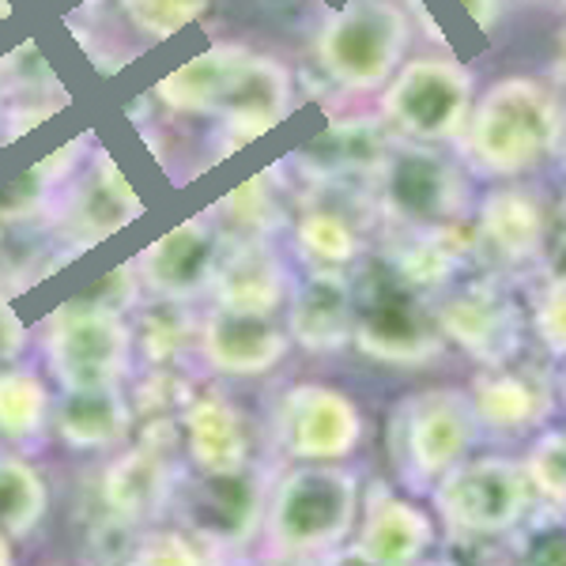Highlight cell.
I'll list each match as a JSON object with an SVG mask.
<instances>
[{"label":"cell","mask_w":566,"mask_h":566,"mask_svg":"<svg viewBox=\"0 0 566 566\" xmlns=\"http://www.w3.org/2000/svg\"><path fill=\"white\" fill-rule=\"evenodd\" d=\"M276 431L283 450L306 464H336L352 458L363 438V416L348 392L333 386H306L287 389L276 412Z\"/></svg>","instance_id":"8"},{"label":"cell","mask_w":566,"mask_h":566,"mask_svg":"<svg viewBox=\"0 0 566 566\" xmlns=\"http://www.w3.org/2000/svg\"><path fill=\"white\" fill-rule=\"evenodd\" d=\"M53 416V400L45 381L34 370L12 367L0 374V434L8 442H34L42 438Z\"/></svg>","instance_id":"22"},{"label":"cell","mask_w":566,"mask_h":566,"mask_svg":"<svg viewBox=\"0 0 566 566\" xmlns=\"http://www.w3.org/2000/svg\"><path fill=\"white\" fill-rule=\"evenodd\" d=\"M525 566H566V528H547L528 544Z\"/></svg>","instance_id":"32"},{"label":"cell","mask_w":566,"mask_h":566,"mask_svg":"<svg viewBox=\"0 0 566 566\" xmlns=\"http://www.w3.org/2000/svg\"><path fill=\"white\" fill-rule=\"evenodd\" d=\"M253 53L245 45H212L159 80L155 95L175 114H223Z\"/></svg>","instance_id":"12"},{"label":"cell","mask_w":566,"mask_h":566,"mask_svg":"<svg viewBox=\"0 0 566 566\" xmlns=\"http://www.w3.org/2000/svg\"><path fill=\"white\" fill-rule=\"evenodd\" d=\"M45 363L65 392L122 389L133 367V328L122 310L98 303L65 306L45 333Z\"/></svg>","instance_id":"4"},{"label":"cell","mask_w":566,"mask_h":566,"mask_svg":"<svg viewBox=\"0 0 566 566\" xmlns=\"http://www.w3.org/2000/svg\"><path fill=\"white\" fill-rule=\"evenodd\" d=\"M23 348V325L15 322L12 306L0 298V359H12Z\"/></svg>","instance_id":"33"},{"label":"cell","mask_w":566,"mask_h":566,"mask_svg":"<svg viewBox=\"0 0 566 566\" xmlns=\"http://www.w3.org/2000/svg\"><path fill=\"white\" fill-rule=\"evenodd\" d=\"M136 212H140V205H136L133 189L125 186L122 175L106 163V170L91 181L84 200H80L76 219L84 223V231L91 234V239H106V234L122 231Z\"/></svg>","instance_id":"26"},{"label":"cell","mask_w":566,"mask_h":566,"mask_svg":"<svg viewBox=\"0 0 566 566\" xmlns=\"http://www.w3.org/2000/svg\"><path fill=\"white\" fill-rule=\"evenodd\" d=\"M291 336L264 314H242V310L219 306L205 322L200 333V352L219 374L231 378H253L269 374L287 355Z\"/></svg>","instance_id":"10"},{"label":"cell","mask_w":566,"mask_h":566,"mask_svg":"<svg viewBox=\"0 0 566 566\" xmlns=\"http://www.w3.org/2000/svg\"><path fill=\"white\" fill-rule=\"evenodd\" d=\"M469 400L476 408V419H488L495 427H522L536 416V405H541L536 386L517 374H483Z\"/></svg>","instance_id":"25"},{"label":"cell","mask_w":566,"mask_h":566,"mask_svg":"<svg viewBox=\"0 0 566 566\" xmlns=\"http://www.w3.org/2000/svg\"><path fill=\"white\" fill-rule=\"evenodd\" d=\"M129 400L122 397V389L65 392V400L53 408V427H57L61 442L80 453L117 446L129 434Z\"/></svg>","instance_id":"17"},{"label":"cell","mask_w":566,"mask_h":566,"mask_svg":"<svg viewBox=\"0 0 566 566\" xmlns=\"http://www.w3.org/2000/svg\"><path fill=\"white\" fill-rule=\"evenodd\" d=\"M216 269V234L205 219H186L140 253V280L163 298H189Z\"/></svg>","instance_id":"11"},{"label":"cell","mask_w":566,"mask_h":566,"mask_svg":"<svg viewBox=\"0 0 566 566\" xmlns=\"http://www.w3.org/2000/svg\"><path fill=\"white\" fill-rule=\"evenodd\" d=\"M461 4H464V12H469L480 27H491V23L499 20L502 0H461Z\"/></svg>","instance_id":"34"},{"label":"cell","mask_w":566,"mask_h":566,"mask_svg":"<svg viewBox=\"0 0 566 566\" xmlns=\"http://www.w3.org/2000/svg\"><path fill=\"white\" fill-rule=\"evenodd\" d=\"M352 336L370 359L397 367H416L442 352V336L405 283H374L370 295L355 303Z\"/></svg>","instance_id":"9"},{"label":"cell","mask_w":566,"mask_h":566,"mask_svg":"<svg viewBox=\"0 0 566 566\" xmlns=\"http://www.w3.org/2000/svg\"><path fill=\"white\" fill-rule=\"evenodd\" d=\"M536 328H541L547 348L566 355V280L547 287V295L536 306Z\"/></svg>","instance_id":"31"},{"label":"cell","mask_w":566,"mask_h":566,"mask_svg":"<svg viewBox=\"0 0 566 566\" xmlns=\"http://www.w3.org/2000/svg\"><path fill=\"white\" fill-rule=\"evenodd\" d=\"M533 502L525 469L502 458H464L434 488V506L461 533L495 536L514 528Z\"/></svg>","instance_id":"6"},{"label":"cell","mask_w":566,"mask_h":566,"mask_svg":"<svg viewBox=\"0 0 566 566\" xmlns=\"http://www.w3.org/2000/svg\"><path fill=\"white\" fill-rule=\"evenodd\" d=\"M359 517V480L340 464H303L280 480L264 510L269 541L291 559L336 552Z\"/></svg>","instance_id":"2"},{"label":"cell","mask_w":566,"mask_h":566,"mask_svg":"<svg viewBox=\"0 0 566 566\" xmlns=\"http://www.w3.org/2000/svg\"><path fill=\"white\" fill-rule=\"evenodd\" d=\"M476 408L458 389H431L412 397L397 412L400 453L397 461L419 483H438L453 464L469 458V446L476 438Z\"/></svg>","instance_id":"7"},{"label":"cell","mask_w":566,"mask_h":566,"mask_svg":"<svg viewBox=\"0 0 566 566\" xmlns=\"http://www.w3.org/2000/svg\"><path fill=\"white\" fill-rule=\"evenodd\" d=\"M106 502L122 517H151L167 502L170 476L163 458L151 450H133L117 458L106 472Z\"/></svg>","instance_id":"20"},{"label":"cell","mask_w":566,"mask_h":566,"mask_svg":"<svg viewBox=\"0 0 566 566\" xmlns=\"http://www.w3.org/2000/svg\"><path fill=\"white\" fill-rule=\"evenodd\" d=\"M122 8L136 31L151 34V39H170L208 12V0H122Z\"/></svg>","instance_id":"28"},{"label":"cell","mask_w":566,"mask_h":566,"mask_svg":"<svg viewBox=\"0 0 566 566\" xmlns=\"http://www.w3.org/2000/svg\"><path fill=\"white\" fill-rule=\"evenodd\" d=\"M261 517L258 483L245 469L208 472L189 495V522L212 541H242Z\"/></svg>","instance_id":"16"},{"label":"cell","mask_w":566,"mask_h":566,"mask_svg":"<svg viewBox=\"0 0 566 566\" xmlns=\"http://www.w3.org/2000/svg\"><path fill=\"white\" fill-rule=\"evenodd\" d=\"M386 193H389V205L397 208L400 216L419 219V223H434V219L458 212L461 181L438 155L412 148V151H400L397 159L389 163Z\"/></svg>","instance_id":"15"},{"label":"cell","mask_w":566,"mask_h":566,"mask_svg":"<svg viewBox=\"0 0 566 566\" xmlns=\"http://www.w3.org/2000/svg\"><path fill=\"white\" fill-rule=\"evenodd\" d=\"M298 245L325 269H336V264H348L355 253H359V239L348 227V219L336 212H310L303 223H298Z\"/></svg>","instance_id":"27"},{"label":"cell","mask_w":566,"mask_h":566,"mask_svg":"<svg viewBox=\"0 0 566 566\" xmlns=\"http://www.w3.org/2000/svg\"><path fill=\"white\" fill-rule=\"evenodd\" d=\"M0 566H15V552H12V541L0 533Z\"/></svg>","instance_id":"36"},{"label":"cell","mask_w":566,"mask_h":566,"mask_svg":"<svg viewBox=\"0 0 566 566\" xmlns=\"http://www.w3.org/2000/svg\"><path fill=\"white\" fill-rule=\"evenodd\" d=\"M533 491H544V495L566 502V442L563 438H544L541 450L533 453L525 469Z\"/></svg>","instance_id":"30"},{"label":"cell","mask_w":566,"mask_h":566,"mask_svg":"<svg viewBox=\"0 0 566 566\" xmlns=\"http://www.w3.org/2000/svg\"><path fill=\"white\" fill-rule=\"evenodd\" d=\"M328 566H378V563H370V559H367V555H363V552H359V547H355V544H352V547H344V552H340V555H336V559H333V563H328Z\"/></svg>","instance_id":"35"},{"label":"cell","mask_w":566,"mask_h":566,"mask_svg":"<svg viewBox=\"0 0 566 566\" xmlns=\"http://www.w3.org/2000/svg\"><path fill=\"white\" fill-rule=\"evenodd\" d=\"M434 544V522L431 514L416 506L412 499L378 491L367 502L359 528V552L378 566H416Z\"/></svg>","instance_id":"13"},{"label":"cell","mask_w":566,"mask_h":566,"mask_svg":"<svg viewBox=\"0 0 566 566\" xmlns=\"http://www.w3.org/2000/svg\"><path fill=\"white\" fill-rule=\"evenodd\" d=\"M472 109V72L458 61L416 57L392 72L381 114L419 144L461 136Z\"/></svg>","instance_id":"5"},{"label":"cell","mask_w":566,"mask_h":566,"mask_svg":"<svg viewBox=\"0 0 566 566\" xmlns=\"http://www.w3.org/2000/svg\"><path fill=\"white\" fill-rule=\"evenodd\" d=\"M355 295L352 283L336 269L314 272L291 298L287 336H295L310 352H336L352 340Z\"/></svg>","instance_id":"14"},{"label":"cell","mask_w":566,"mask_h":566,"mask_svg":"<svg viewBox=\"0 0 566 566\" xmlns=\"http://www.w3.org/2000/svg\"><path fill=\"white\" fill-rule=\"evenodd\" d=\"M559 45H563V65H566V27H563V34H559Z\"/></svg>","instance_id":"37"},{"label":"cell","mask_w":566,"mask_h":566,"mask_svg":"<svg viewBox=\"0 0 566 566\" xmlns=\"http://www.w3.org/2000/svg\"><path fill=\"white\" fill-rule=\"evenodd\" d=\"M283 566H306V563H283Z\"/></svg>","instance_id":"38"},{"label":"cell","mask_w":566,"mask_h":566,"mask_svg":"<svg viewBox=\"0 0 566 566\" xmlns=\"http://www.w3.org/2000/svg\"><path fill=\"white\" fill-rule=\"evenodd\" d=\"M563 109L544 84L528 76L499 80L472 103L461 129V151L472 170L491 178H514L559 148Z\"/></svg>","instance_id":"1"},{"label":"cell","mask_w":566,"mask_h":566,"mask_svg":"<svg viewBox=\"0 0 566 566\" xmlns=\"http://www.w3.org/2000/svg\"><path fill=\"white\" fill-rule=\"evenodd\" d=\"M480 227L506 258H525V253H533L541 245L544 216L536 208V200L522 193V189H502V193L488 197V205L480 212Z\"/></svg>","instance_id":"23"},{"label":"cell","mask_w":566,"mask_h":566,"mask_svg":"<svg viewBox=\"0 0 566 566\" xmlns=\"http://www.w3.org/2000/svg\"><path fill=\"white\" fill-rule=\"evenodd\" d=\"M125 566H205L200 547L181 533H155L125 559Z\"/></svg>","instance_id":"29"},{"label":"cell","mask_w":566,"mask_h":566,"mask_svg":"<svg viewBox=\"0 0 566 566\" xmlns=\"http://www.w3.org/2000/svg\"><path fill=\"white\" fill-rule=\"evenodd\" d=\"M186 446L200 472L245 469V427L223 397H197L186 408Z\"/></svg>","instance_id":"18"},{"label":"cell","mask_w":566,"mask_h":566,"mask_svg":"<svg viewBox=\"0 0 566 566\" xmlns=\"http://www.w3.org/2000/svg\"><path fill=\"white\" fill-rule=\"evenodd\" d=\"M283 298V269L272 253L242 250L219 272V306L242 310V314H264L280 306Z\"/></svg>","instance_id":"19"},{"label":"cell","mask_w":566,"mask_h":566,"mask_svg":"<svg viewBox=\"0 0 566 566\" xmlns=\"http://www.w3.org/2000/svg\"><path fill=\"white\" fill-rule=\"evenodd\" d=\"M438 328H446V333H450L453 340H461L469 352L495 355V348H502V336H506L510 322H506V306H502L499 298H488V295H480V291H472V295L453 298V303L438 314Z\"/></svg>","instance_id":"24"},{"label":"cell","mask_w":566,"mask_h":566,"mask_svg":"<svg viewBox=\"0 0 566 566\" xmlns=\"http://www.w3.org/2000/svg\"><path fill=\"white\" fill-rule=\"evenodd\" d=\"M45 506H50V491L42 472L31 461L0 453V533L8 541L31 536L45 517Z\"/></svg>","instance_id":"21"},{"label":"cell","mask_w":566,"mask_h":566,"mask_svg":"<svg viewBox=\"0 0 566 566\" xmlns=\"http://www.w3.org/2000/svg\"><path fill=\"white\" fill-rule=\"evenodd\" d=\"M412 39L408 15L392 0H352L317 31V65L344 91H378L400 69Z\"/></svg>","instance_id":"3"}]
</instances>
